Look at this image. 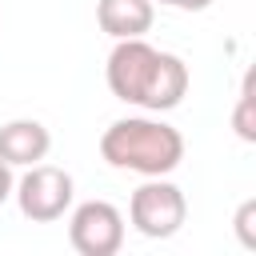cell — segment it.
<instances>
[{"mask_svg": "<svg viewBox=\"0 0 256 256\" xmlns=\"http://www.w3.org/2000/svg\"><path fill=\"white\" fill-rule=\"evenodd\" d=\"M108 92L124 104H136L144 112H172L188 96V64L176 52L152 48L144 36L116 40L104 64Z\"/></svg>", "mask_w": 256, "mask_h": 256, "instance_id": "cell-1", "label": "cell"}, {"mask_svg": "<svg viewBox=\"0 0 256 256\" xmlns=\"http://www.w3.org/2000/svg\"><path fill=\"white\" fill-rule=\"evenodd\" d=\"M104 164L136 176H168L184 160V136L156 116H124L112 120L100 136Z\"/></svg>", "mask_w": 256, "mask_h": 256, "instance_id": "cell-2", "label": "cell"}, {"mask_svg": "<svg viewBox=\"0 0 256 256\" xmlns=\"http://www.w3.org/2000/svg\"><path fill=\"white\" fill-rule=\"evenodd\" d=\"M128 220H132V228L140 232V236H148V240H168V236H176L180 228H184V220H188V200H184V192L172 184V180H164V176H144V184L132 192V200H128Z\"/></svg>", "mask_w": 256, "mask_h": 256, "instance_id": "cell-3", "label": "cell"}, {"mask_svg": "<svg viewBox=\"0 0 256 256\" xmlns=\"http://www.w3.org/2000/svg\"><path fill=\"white\" fill-rule=\"evenodd\" d=\"M12 196H16L24 220L56 224L76 200V180H72V172L56 168V164H28V172L16 180Z\"/></svg>", "mask_w": 256, "mask_h": 256, "instance_id": "cell-4", "label": "cell"}, {"mask_svg": "<svg viewBox=\"0 0 256 256\" xmlns=\"http://www.w3.org/2000/svg\"><path fill=\"white\" fill-rule=\"evenodd\" d=\"M68 244L80 256H116L124 248V212L108 200H84L68 216Z\"/></svg>", "mask_w": 256, "mask_h": 256, "instance_id": "cell-5", "label": "cell"}, {"mask_svg": "<svg viewBox=\"0 0 256 256\" xmlns=\"http://www.w3.org/2000/svg\"><path fill=\"white\" fill-rule=\"evenodd\" d=\"M52 148V132L40 124V120H8L0 124V160L8 168H28V164H40Z\"/></svg>", "mask_w": 256, "mask_h": 256, "instance_id": "cell-6", "label": "cell"}, {"mask_svg": "<svg viewBox=\"0 0 256 256\" xmlns=\"http://www.w3.org/2000/svg\"><path fill=\"white\" fill-rule=\"evenodd\" d=\"M152 20H156V4L152 0H96V24L112 40L144 36L152 28Z\"/></svg>", "mask_w": 256, "mask_h": 256, "instance_id": "cell-7", "label": "cell"}, {"mask_svg": "<svg viewBox=\"0 0 256 256\" xmlns=\"http://www.w3.org/2000/svg\"><path fill=\"white\" fill-rule=\"evenodd\" d=\"M252 84H256V76L244 72V84H240V96H236V112H232V128H236V136L244 144L256 140V96H252Z\"/></svg>", "mask_w": 256, "mask_h": 256, "instance_id": "cell-8", "label": "cell"}, {"mask_svg": "<svg viewBox=\"0 0 256 256\" xmlns=\"http://www.w3.org/2000/svg\"><path fill=\"white\" fill-rule=\"evenodd\" d=\"M256 200H244L240 208H236V236H240V244L244 248H256Z\"/></svg>", "mask_w": 256, "mask_h": 256, "instance_id": "cell-9", "label": "cell"}, {"mask_svg": "<svg viewBox=\"0 0 256 256\" xmlns=\"http://www.w3.org/2000/svg\"><path fill=\"white\" fill-rule=\"evenodd\" d=\"M152 4H164V8H180V12H204V8H212L216 0H152Z\"/></svg>", "mask_w": 256, "mask_h": 256, "instance_id": "cell-10", "label": "cell"}, {"mask_svg": "<svg viewBox=\"0 0 256 256\" xmlns=\"http://www.w3.org/2000/svg\"><path fill=\"white\" fill-rule=\"evenodd\" d=\"M12 188H16V176H12V168H8L4 160H0V204H4L8 196H12Z\"/></svg>", "mask_w": 256, "mask_h": 256, "instance_id": "cell-11", "label": "cell"}]
</instances>
